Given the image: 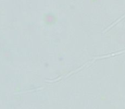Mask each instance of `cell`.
I'll return each mask as SVG.
<instances>
[]
</instances>
